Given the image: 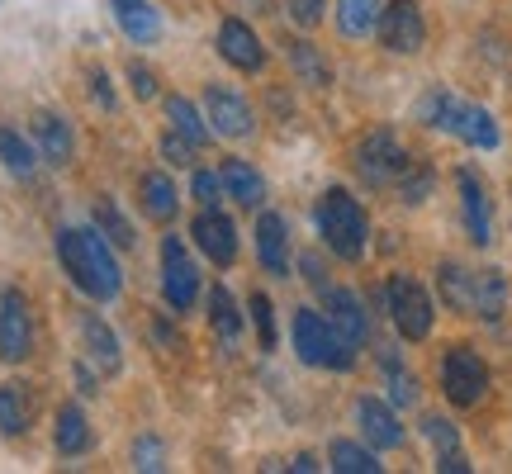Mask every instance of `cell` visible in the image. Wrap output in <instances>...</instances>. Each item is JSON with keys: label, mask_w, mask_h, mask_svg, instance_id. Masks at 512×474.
Returning a JSON list of instances; mask_svg holds the SVG:
<instances>
[{"label": "cell", "mask_w": 512, "mask_h": 474, "mask_svg": "<svg viewBox=\"0 0 512 474\" xmlns=\"http://www.w3.org/2000/svg\"><path fill=\"white\" fill-rule=\"evenodd\" d=\"M91 86H95V100H100V105L110 110V105H114V95H110V81H105V76L95 72V76H91Z\"/></svg>", "instance_id": "obj_43"}, {"label": "cell", "mask_w": 512, "mask_h": 474, "mask_svg": "<svg viewBox=\"0 0 512 474\" xmlns=\"http://www.w3.org/2000/svg\"><path fill=\"white\" fill-rule=\"evenodd\" d=\"M95 223L105 228V237H110L114 247H133V228H128V219L119 214V209H114L110 200H100V204H95Z\"/></svg>", "instance_id": "obj_34"}, {"label": "cell", "mask_w": 512, "mask_h": 474, "mask_svg": "<svg viewBox=\"0 0 512 474\" xmlns=\"http://www.w3.org/2000/svg\"><path fill=\"white\" fill-rule=\"evenodd\" d=\"M389 394H394V403H413L418 399V384H413V375H403V370H394V375H389Z\"/></svg>", "instance_id": "obj_39"}, {"label": "cell", "mask_w": 512, "mask_h": 474, "mask_svg": "<svg viewBox=\"0 0 512 474\" xmlns=\"http://www.w3.org/2000/svg\"><path fill=\"white\" fill-rule=\"evenodd\" d=\"M290 67L304 76L309 86H328V67H323V57H318V48H313V43H294V48H290Z\"/></svg>", "instance_id": "obj_33"}, {"label": "cell", "mask_w": 512, "mask_h": 474, "mask_svg": "<svg viewBox=\"0 0 512 474\" xmlns=\"http://www.w3.org/2000/svg\"><path fill=\"white\" fill-rule=\"evenodd\" d=\"M0 162L10 166L15 176H34V147L24 143L15 128H0Z\"/></svg>", "instance_id": "obj_29"}, {"label": "cell", "mask_w": 512, "mask_h": 474, "mask_svg": "<svg viewBox=\"0 0 512 474\" xmlns=\"http://www.w3.org/2000/svg\"><path fill=\"white\" fill-rule=\"evenodd\" d=\"M441 389L456 408H475L484 399V389H489V370L470 347H451L446 361H441Z\"/></svg>", "instance_id": "obj_5"}, {"label": "cell", "mask_w": 512, "mask_h": 474, "mask_svg": "<svg viewBox=\"0 0 512 474\" xmlns=\"http://www.w3.org/2000/svg\"><path fill=\"white\" fill-rule=\"evenodd\" d=\"M143 209L157 223H166L176 214V190H171V181H166L162 171H147L143 176Z\"/></svg>", "instance_id": "obj_27"}, {"label": "cell", "mask_w": 512, "mask_h": 474, "mask_svg": "<svg viewBox=\"0 0 512 474\" xmlns=\"http://www.w3.org/2000/svg\"><path fill=\"white\" fill-rule=\"evenodd\" d=\"M34 342V323H29V299L19 290L0 294V356L5 361H24Z\"/></svg>", "instance_id": "obj_10"}, {"label": "cell", "mask_w": 512, "mask_h": 474, "mask_svg": "<svg viewBox=\"0 0 512 474\" xmlns=\"http://www.w3.org/2000/svg\"><path fill=\"white\" fill-rule=\"evenodd\" d=\"M460 200H465V228H470V242L484 247L489 242V195L479 185L475 171H460Z\"/></svg>", "instance_id": "obj_18"}, {"label": "cell", "mask_w": 512, "mask_h": 474, "mask_svg": "<svg viewBox=\"0 0 512 474\" xmlns=\"http://www.w3.org/2000/svg\"><path fill=\"white\" fill-rule=\"evenodd\" d=\"M427 437H432V446H437V470L441 474H465L470 470V460L460 456L456 427H451L446 418H427Z\"/></svg>", "instance_id": "obj_21"}, {"label": "cell", "mask_w": 512, "mask_h": 474, "mask_svg": "<svg viewBox=\"0 0 512 474\" xmlns=\"http://www.w3.org/2000/svg\"><path fill=\"white\" fill-rule=\"evenodd\" d=\"M57 256L67 275L76 280V290H86L91 299H119V266H114V252L105 247V237L91 233V228H62L57 233Z\"/></svg>", "instance_id": "obj_1"}, {"label": "cell", "mask_w": 512, "mask_h": 474, "mask_svg": "<svg viewBox=\"0 0 512 474\" xmlns=\"http://www.w3.org/2000/svg\"><path fill=\"white\" fill-rule=\"evenodd\" d=\"M422 124L432 128H446V133H460L470 147H498V124L489 110H479V105H460L456 95L446 91H432L422 100Z\"/></svg>", "instance_id": "obj_2"}, {"label": "cell", "mask_w": 512, "mask_h": 474, "mask_svg": "<svg viewBox=\"0 0 512 474\" xmlns=\"http://www.w3.org/2000/svg\"><path fill=\"white\" fill-rule=\"evenodd\" d=\"M195 200H200L204 209H214V204H219V176L200 171V176H195Z\"/></svg>", "instance_id": "obj_40"}, {"label": "cell", "mask_w": 512, "mask_h": 474, "mask_svg": "<svg viewBox=\"0 0 512 474\" xmlns=\"http://www.w3.org/2000/svg\"><path fill=\"white\" fill-rule=\"evenodd\" d=\"M166 114H171V124H176V133H181V138H190L195 147H204V138H209V133H204L200 114H195V105H190V100L171 95V100H166Z\"/></svg>", "instance_id": "obj_32"}, {"label": "cell", "mask_w": 512, "mask_h": 474, "mask_svg": "<svg viewBox=\"0 0 512 474\" xmlns=\"http://www.w3.org/2000/svg\"><path fill=\"white\" fill-rule=\"evenodd\" d=\"M162 294L176 313H185L195 304V294H200V271H195L190 252L181 247V237H166L162 242Z\"/></svg>", "instance_id": "obj_8"}, {"label": "cell", "mask_w": 512, "mask_h": 474, "mask_svg": "<svg viewBox=\"0 0 512 474\" xmlns=\"http://www.w3.org/2000/svg\"><path fill=\"white\" fill-rule=\"evenodd\" d=\"M34 133H38V143H43V152H48V162H53V166L72 162V128L62 124L57 114H38Z\"/></svg>", "instance_id": "obj_23"}, {"label": "cell", "mask_w": 512, "mask_h": 474, "mask_svg": "<svg viewBox=\"0 0 512 474\" xmlns=\"http://www.w3.org/2000/svg\"><path fill=\"white\" fill-rule=\"evenodd\" d=\"M219 181L228 185V195H233L238 204H247V209H256V204H261V190H266V185H261V176H256L247 162H238V157L219 166Z\"/></svg>", "instance_id": "obj_22"}, {"label": "cell", "mask_w": 512, "mask_h": 474, "mask_svg": "<svg viewBox=\"0 0 512 474\" xmlns=\"http://www.w3.org/2000/svg\"><path fill=\"white\" fill-rule=\"evenodd\" d=\"M162 152H166V162L190 166V157H195V143H190V138H166V143H162Z\"/></svg>", "instance_id": "obj_42"}, {"label": "cell", "mask_w": 512, "mask_h": 474, "mask_svg": "<svg viewBox=\"0 0 512 474\" xmlns=\"http://www.w3.org/2000/svg\"><path fill=\"white\" fill-rule=\"evenodd\" d=\"M389 318H394V328L408 342H422L432 332V299H427V290H422L418 280H408V275L389 280Z\"/></svg>", "instance_id": "obj_6"}, {"label": "cell", "mask_w": 512, "mask_h": 474, "mask_svg": "<svg viewBox=\"0 0 512 474\" xmlns=\"http://www.w3.org/2000/svg\"><path fill=\"white\" fill-rule=\"evenodd\" d=\"M91 446V427L81 418V408H62L57 413V451L62 456H81Z\"/></svg>", "instance_id": "obj_26"}, {"label": "cell", "mask_w": 512, "mask_h": 474, "mask_svg": "<svg viewBox=\"0 0 512 474\" xmlns=\"http://www.w3.org/2000/svg\"><path fill=\"white\" fill-rule=\"evenodd\" d=\"M294 351H299V361L328 365V370H351V361H356V347L342 342L337 328L328 318H318L313 309L294 313Z\"/></svg>", "instance_id": "obj_4"}, {"label": "cell", "mask_w": 512, "mask_h": 474, "mask_svg": "<svg viewBox=\"0 0 512 474\" xmlns=\"http://www.w3.org/2000/svg\"><path fill=\"white\" fill-rule=\"evenodd\" d=\"M204 110H209V124L219 128L223 138H247L252 133V110H247L242 95L223 91V86H209L204 91Z\"/></svg>", "instance_id": "obj_11"}, {"label": "cell", "mask_w": 512, "mask_h": 474, "mask_svg": "<svg viewBox=\"0 0 512 474\" xmlns=\"http://www.w3.org/2000/svg\"><path fill=\"white\" fill-rule=\"evenodd\" d=\"M285 10L299 29H313L318 19H323V0H285Z\"/></svg>", "instance_id": "obj_37"}, {"label": "cell", "mask_w": 512, "mask_h": 474, "mask_svg": "<svg viewBox=\"0 0 512 474\" xmlns=\"http://www.w3.org/2000/svg\"><path fill=\"white\" fill-rule=\"evenodd\" d=\"M356 422H361V432H366L370 446H380V451H394V446H403L399 418H394V413H389L380 399H361V403H356Z\"/></svg>", "instance_id": "obj_14"}, {"label": "cell", "mask_w": 512, "mask_h": 474, "mask_svg": "<svg viewBox=\"0 0 512 474\" xmlns=\"http://www.w3.org/2000/svg\"><path fill=\"white\" fill-rule=\"evenodd\" d=\"M337 24L351 38L380 29V0H337Z\"/></svg>", "instance_id": "obj_24"}, {"label": "cell", "mask_w": 512, "mask_h": 474, "mask_svg": "<svg viewBox=\"0 0 512 474\" xmlns=\"http://www.w3.org/2000/svg\"><path fill=\"white\" fill-rule=\"evenodd\" d=\"M209 323H214V332H219L223 342H233V337H238V328H242L238 309H233V294L223 290V285L209 294Z\"/></svg>", "instance_id": "obj_31"}, {"label": "cell", "mask_w": 512, "mask_h": 474, "mask_svg": "<svg viewBox=\"0 0 512 474\" xmlns=\"http://www.w3.org/2000/svg\"><path fill=\"white\" fill-rule=\"evenodd\" d=\"M114 19H119V29L133 43H152V38L162 34V19H157V10L147 0H114Z\"/></svg>", "instance_id": "obj_20"}, {"label": "cell", "mask_w": 512, "mask_h": 474, "mask_svg": "<svg viewBox=\"0 0 512 474\" xmlns=\"http://www.w3.org/2000/svg\"><path fill=\"white\" fill-rule=\"evenodd\" d=\"M81 347H86V356H91L105 375H114V370H119V337L105 328V318L81 313Z\"/></svg>", "instance_id": "obj_16"}, {"label": "cell", "mask_w": 512, "mask_h": 474, "mask_svg": "<svg viewBox=\"0 0 512 474\" xmlns=\"http://www.w3.org/2000/svg\"><path fill=\"white\" fill-rule=\"evenodd\" d=\"M195 242H200V252L209 261H219V266H233V256H238V233H233V223L214 214V209H204L200 219H195Z\"/></svg>", "instance_id": "obj_12"}, {"label": "cell", "mask_w": 512, "mask_h": 474, "mask_svg": "<svg viewBox=\"0 0 512 474\" xmlns=\"http://www.w3.org/2000/svg\"><path fill=\"white\" fill-rule=\"evenodd\" d=\"M328 313H332V328H337V337L342 342H351V347H361L366 342V309H361V299L351 290H328Z\"/></svg>", "instance_id": "obj_15"}, {"label": "cell", "mask_w": 512, "mask_h": 474, "mask_svg": "<svg viewBox=\"0 0 512 474\" xmlns=\"http://www.w3.org/2000/svg\"><path fill=\"white\" fill-rule=\"evenodd\" d=\"M256 252H261V266L271 275L290 271V256H285V219H280V214H261V219H256Z\"/></svg>", "instance_id": "obj_19"}, {"label": "cell", "mask_w": 512, "mask_h": 474, "mask_svg": "<svg viewBox=\"0 0 512 474\" xmlns=\"http://www.w3.org/2000/svg\"><path fill=\"white\" fill-rule=\"evenodd\" d=\"M133 456H138V470H162V446H157V437H143L133 446Z\"/></svg>", "instance_id": "obj_38"}, {"label": "cell", "mask_w": 512, "mask_h": 474, "mask_svg": "<svg viewBox=\"0 0 512 474\" xmlns=\"http://www.w3.org/2000/svg\"><path fill=\"white\" fill-rule=\"evenodd\" d=\"M219 53L228 57L238 72H256V67L266 62V53H261L256 34L242 24V19H223V24H219Z\"/></svg>", "instance_id": "obj_13"}, {"label": "cell", "mask_w": 512, "mask_h": 474, "mask_svg": "<svg viewBox=\"0 0 512 474\" xmlns=\"http://www.w3.org/2000/svg\"><path fill=\"white\" fill-rule=\"evenodd\" d=\"M399 181H403V200H408V204H422V200H427V190H432V171L413 162L399 176Z\"/></svg>", "instance_id": "obj_35"}, {"label": "cell", "mask_w": 512, "mask_h": 474, "mask_svg": "<svg viewBox=\"0 0 512 474\" xmlns=\"http://www.w3.org/2000/svg\"><path fill=\"white\" fill-rule=\"evenodd\" d=\"M252 323L261 332V347L271 351L275 347V318H271V299L266 294H252Z\"/></svg>", "instance_id": "obj_36"}, {"label": "cell", "mask_w": 512, "mask_h": 474, "mask_svg": "<svg viewBox=\"0 0 512 474\" xmlns=\"http://www.w3.org/2000/svg\"><path fill=\"white\" fill-rule=\"evenodd\" d=\"M503 304H508V285H503V275L479 271L475 275V313L479 318H489V323H498V318H503Z\"/></svg>", "instance_id": "obj_25"}, {"label": "cell", "mask_w": 512, "mask_h": 474, "mask_svg": "<svg viewBox=\"0 0 512 474\" xmlns=\"http://www.w3.org/2000/svg\"><path fill=\"white\" fill-rule=\"evenodd\" d=\"M441 294L451 309H475V275L460 266H441Z\"/></svg>", "instance_id": "obj_28"}, {"label": "cell", "mask_w": 512, "mask_h": 474, "mask_svg": "<svg viewBox=\"0 0 512 474\" xmlns=\"http://www.w3.org/2000/svg\"><path fill=\"white\" fill-rule=\"evenodd\" d=\"M332 470L337 474H375V456L366 446H351V441H332Z\"/></svg>", "instance_id": "obj_30"}, {"label": "cell", "mask_w": 512, "mask_h": 474, "mask_svg": "<svg viewBox=\"0 0 512 474\" xmlns=\"http://www.w3.org/2000/svg\"><path fill=\"white\" fill-rule=\"evenodd\" d=\"M422 38H427V24L413 0H394L380 10V43L389 53H418Z\"/></svg>", "instance_id": "obj_9"}, {"label": "cell", "mask_w": 512, "mask_h": 474, "mask_svg": "<svg viewBox=\"0 0 512 474\" xmlns=\"http://www.w3.org/2000/svg\"><path fill=\"white\" fill-rule=\"evenodd\" d=\"M318 233L342 261H361V252H366V214H361V204L351 200L347 190H328L318 200Z\"/></svg>", "instance_id": "obj_3"}, {"label": "cell", "mask_w": 512, "mask_h": 474, "mask_svg": "<svg viewBox=\"0 0 512 474\" xmlns=\"http://www.w3.org/2000/svg\"><path fill=\"white\" fill-rule=\"evenodd\" d=\"M408 152L399 147V138L389 133V128H375L366 143L356 147V171L366 176L370 185H389V181H399L403 171H408Z\"/></svg>", "instance_id": "obj_7"}, {"label": "cell", "mask_w": 512, "mask_h": 474, "mask_svg": "<svg viewBox=\"0 0 512 474\" xmlns=\"http://www.w3.org/2000/svg\"><path fill=\"white\" fill-rule=\"evenodd\" d=\"M128 76H133V95H138V100H152V95H157V76L147 72V67H138V62H133V67H128Z\"/></svg>", "instance_id": "obj_41"}, {"label": "cell", "mask_w": 512, "mask_h": 474, "mask_svg": "<svg viewBox=\"0 0 512 474\" xmlns=\"http://www.w3.org/2000/svg\"><path fill=\"white\" fill-rule=\"evenodd\" d=\"M34 422V399H29V384H0V432L5 437H24Z\"/></svg>", "instance_id": "obj_17"}]
</instances>
